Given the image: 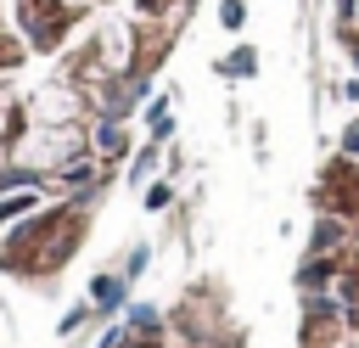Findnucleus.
I'll return each mask as SVG.
<instances>
[{"label": "nucleus", "mask_w": 359, "mask_h": 348, "mask_svg": "<svg viewBox=\"0 0 359 348\" xmlns=\"http://www.w3.org/2000/svg\"><path fill=\"white\" fill-rule=\"evenodd\" d=\"M202 0H0V275L50 286L90 241L135 112Z\"/></svg>", "instance_id": "nucleus-1"}, {"label": "nucleus", "mask_w": 359, "mask_h": 348, "mask_svg": "<svg viewBox=\"0 0 359 348\" xmlns=\"http://www.w3.org/2000/svg\"><path fill=\"white\" fill-rule=\"evenodd\" d=\"M297 348H359V118L337 135L309 191Z\"/></svg>", "instance_id": "nucleus-2"}, {"label": "nucleus", "mask_w": 359, "mask_h": 348, "mask_svg": "<svg viewBox=\"0 0 359 348\" xmlns=\"http://www.w3.org/2000/svg\"><path fill=\"white\" fill-rule=\"evenodd\" d=\"M337 45H342L348 67L359 73V0H337Z\"/></svg>", "instance_id": "nucleus-4"}, {"label": "nucleus", "mask_w": 359, "mask_h": 348, "mask_svg": "<svg viewBox=\"0 0 359 348\" xmlns=\"http://www.w3.org/2000/svg\"><path fill=\"white\" fill-rule=\"evenodd\" d=\"M101 348H247V326L219 281H191L168 303L135 309Z\"/></svg>", "instance_id": "nucleus-3"}]
</instances>
